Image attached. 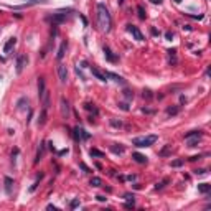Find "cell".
<instances>
[{
    "label": "cell",
    "mask_w": 211,
    "mask_h": 211,
    "mask_svg": "<svg viewBox=\"0 0 211 211\" xmlns=\"http://www.w3.org/2000/svg\"><path fill=\"white\" fill-rule=\"evenodd\" d=\"M97 23H99V28L101 31H111V26H112V18H111V13H109L106 4L99 2L97 4Z\"/></svg>",
    "instance_id": "obj_1"
},
{
    "label": "cell",
    "mask_w": 211,
    "mask_h": 211,
    "mask_svg": "<svg viewBox=\"0 0 211 211\" xmlns=\"http://www.w3.org/2000/svg\"><path fill=\"white\" fill-rule=\"evenodd\" d=\"M157 140H158V137L152 134V135H145V137H135V139H132V144L135 147H150Z\"/></svg>",
    "instance_id": "obj_2"
},
{
    "label": "cell",
    "mask_w": 211,
    "mask_h": 211,
    "mask_svg": "<svg viewBox=\"0 0 211 211\" xmlns=\"http://www.w3.org/2000/svg\"><path fill=\"white\" fill-rule=\"evenodd\" d=\"M68 12H71V10H59V12L53 13L50 17H46V20L51 21L53 25H61V23H64L68 20Z\"/></svg>",
    "instance_id": "obj_3"
},
{
    "label": "cell",
    "mask_w": 211,
    "mask_h": 211,
    "mask_svg": "<svg viewBox=\"0 0 211 211\" xmlns=\"http://www.w3.org/2000/svg\"><path fill=\"white\" fill-rule=\"evenodd\" d=\"M125 30H127L129 33H130L134 38H135L137 41H144V35H142V31H140L139 28H137L135 25H132V23H129V25H125Z\"/></svg>",
    "instance_id": "obj_4"
},
{
    "label": "cell",
    "mask_w": 211,
    "mask_h": 211,
    "mask_svg": "<svg viewBox=\"0 0 211 211\" xmlns=\"http://www.w3.org/2000/svg\"><path fill=\"white\" fill-rule=\"evenodd\" d=\"M73 132H74V139L76 140H87V139L91 137V134H87L86 130H84L83 127H79V125L73 130Z\"/></svg>",
    "instance_id": "obj_5"
},
{
    "label": "cell",
    "mask_w": 211,
    "mask_h": 211,
    "mask_svg": "<svg viewBox=\"0 0 211 211\" xmlns=\"http://www.w3.org/2000/svg\"><path fill=\"white\" fill-rule=\"evenodd\" d=\"M59 106H61V116L64 119H69V104H68V101L64 97L59 99Z\"/></svg>",
    "instance_id": "obj_6"
},
{
    "label": "cell",
    "mask_w": 211,
    "mask_h": 211,
    "mask_svg": "<svg viewBox=\"0 0 211 211\" xmlns=\"http://www.w3.org/2000/svg\"><path fill=\"white\" fill-rule=\"evenodd\" d=\"M26 63H28V58H26V54H20L17 58V73L20 74L21 71H23V68L26 66Z\"/></svg>",
    "instance_id": "obj_7"
},
{
    "label": "cell",
    "mask_w": 211,
    "mask_h": 211,
    "mask_svg": "<svg viewBox=\"0 0 211 211\" xmlns=\"http://www.w3.org/2000/svg\"><path fill=\"white\" fill-rule=\"evenodd\" d=\"M15 45H17V38H15V36L9 38V40H7V43L4 45V53H5V54L12 53V50L15 48Z\"/></svg>",
    "instance_id": "obj_8"
},
{
    "label": "cell",
    "mask_w": 211,
    "mask_h": 211,
    "mask_svg": "<svg viewBox=\"0 0 211 211\" xmlns=\"http://www.w3.org/2000/svg\"><path fill=\"white\" fill-rule=\"evenodd\" d=\"M102 51H104V56H106V59H109L111 63H117V61H119V56L112 53L109 46H104V48H102Z\"/></svg>",
    "instance_id": "obj_9"
},
{
    "label": "cell",
    "mask_w": 211,
    "mask_h": 211,
    "mask_svg": "<svg viewBox=\"0 0 211 211\" xmlns=\"http://www.w3.org/2000/svg\"><path fill=\"white\" fill-rule=\"evenodd\" d=\"M58 76H59V81H61L63 84L68 81V69H66L64 64H59L58 66Z\"/></svg>",
    "instance_id": "obj_10"
},
{
    "label": "cell",
    "mask_w": 211,
    "mask_h": 211,
    "mask_svg": "<svg viewBox=\"0 0 211 211\" xmlns=\"http://www.w3.org/2000/svg\"><path fill=\"white\" fill-rule=\"evenodd\" d=\"M104 74H106V78H111L112 81H116L117 84H125V79L122 78V76L116 74V73H111V71H106Z\"/></svg>",
    "instance_id": "obj_11"
},
{
    "label": "cell",
    "mask_w": 211,
    "mask_h": 211,
    "mask_svg": "<svg viewBox=\"0 0 211 211\" xmlns=\"http://www.w3.org/2000/svg\"><path fill=\"white\" fill-rule=\"evenodd\" d=\"M91 73H92V74H94L97 79H99V81H102V83H106V81H107V79H106V74H104V73H101L97 68L91 66Z\"/></svg>",
    "instance_id": "obj_12"
},
{
    "label": "cell",
    "mask_w": 211,
    "mask_h": 211,
    "mask_svg": "<svg viewBox=\"0 0 211 211\" xmlns=\"http://www.w3.org/2000/svg\"><path fill=\"white\" fill-rule=\"evenodd\" d=\"M132 158L137 162V163H140V165H144V163H147V157L145 155H142V153H139V152H135V153H132Z\"/></svg>",
    "instance_id": "obj_13"
},
{
    "label": "cell",
    "mask_w": 211,
    "mask_h": 211,
    "mask_svg": "<svg viewBox=\"0 0 211 211\" xmlns=\"http://www.w3.org/2000/svg\"><path fill=\"white\" fill-rule=\"evenodd\" d=\"M46 91V86H45V78H38V96H40V97H41L43 96V92Z\"/></svg>",
    "instance_id": "obj_14"
},
{
    "label": "cell",
    "mask_w": 211,
    "mask_h": 211,
    "mask_svg": "<svg viewBox=\"0 0 211 211\" xmlns=\"http://www.w3.org/2000/svg\"><path fill=\"white\" fill-rule=\"evenodd\" d=\"M5 193L7 195H12V185H13V180L10 177H5Z\"/></svg>",
    "instance_id": "obj_15"
},
{
    "label": "cell",
    "mask_w": 211,
    "mask_h": 211,
    "mask_svg": "<svg viewBox=\"0 0 211 211\" xmlns=\"http://www.w3.org/2000/svg\"><path fill=\"white\" fill-rule=\"evenodd\" d=\"M167 53H168V61H170V64H177V50H175V48H172V50H168Z\"/></svg>",
    "instance_id": "obj_16"
},
{
    "label": "cell",
    "mask_w": 211,
    "mask_h": 211,
    "mask_svg": "<svg viewBox=\"0 0 211 211\" xmlns=\"http://www.w3.org/2000/svg\"><path fill=\"white\" fill-rule=\"evenodd\" d=\"M66 48H68V43H66V41H63L61 46H59V50H58V54H56V58H58V59H63V58H64V51H66Z\"/></svg>",
    "instance_id": "obj_17"
},
{
    "label": "cell",
    "mask_w": 211,
    "mask_h": 211,
    "mask_svg": "<svg viewBox=\"0 0 211 211\" xmlns=\"http://www.w3.org/2000/svg\"><path fill=\"white\" fill-rule=\"evenodd\" d=\"M210 190H211V185H208V183H200L198 185V191L200 193H203V195L210 193Z\"/></svg>",
    "instance_id": "obj_18"
},
{
    "label": "cell",
    "mask_w": 211,
    "mask_h": 211,
    "mask_svg": "<svg viewBox=\"0 0 211 211\" xmlns=\"http://www.w3.org/2000/svg\"><path fill=\"white\" fill-rule=\"evenodd\" d=\"M170 153H172V145L167 144L165 147H163V149L160 150V153H158V155H160V157H168Z\"/></svg>",
    "instance_id": "obj_19"
},
{
    "label": "cell",
    "mask_w": 211,
    "mask_h": 211,
    "mask_svg": "<svg viewBox=\"0 0 211 211\" xmlns=\"http://www.w3.org/2000/svg\"><path fill=\"white\" fill-rule=\"evenodd\" d=\"M111 150H112V152H114V153H119V155H122V153H124V147H122V145H117V144H112L111 145Z\"/></svg>",
    "instance_id": "obj_20"
},
{
    "label": "cell",
    "mask_w": 211,
    "mask_h": 211,
    "mask_svg": "<svg viewBox=\"0 0 211 211\" xmlns=\"http://www.w3.org/2000/svg\"><path fill=\"white\" fill-rule=\"evenodd\" d=\"M41 178H43V173H40V175H38V178L35 180V183H33V185H31V186L28 188V191H30V193H33V191L38 188V185H40V180H41Z\"/></svg>",
    "instance_id": "obj_21"
},
{
    "label": "cell",
    "mask_w": 211,
    "mask_h": 211,
    "mask_svg": "<svg viewBox=\"0 0 211 211\" xmlns=\"http://www.w3.org/2000/svg\"><path fill=\"white\" fill-rule=\"evenodd\" d=\"M46 124V109H43L41 114H40V119H38V125L41 127V125Z\"/></svg>",
    "instance_id": "obj_22"
},
{
    "label": "cell",
    "mask_w": 211,
    "mask_h": 211,
    "mask_svg": "<svg viewBox=\"0 0 211 211\" xmlns=\"http://www.w3.org/2000/svg\"><path fill=\"white\" fill-rule=\"evenodd\" d=\"M89 155H91V157L102 158L104 157V152H101V150H97V149H91V150H89Z\"/></svg>",
    "instance_id": "obj_23"
},
{
    "label": "cell",
    "mask_w": 211,
    "mask_h": 211,
    "mask_svg": "<svg viewBox=\"0 0 211 211\" xmlns=\"http://www.w3.org/2000/svg\"><path fill=\"white\" fill-rule=\"evenodd\" d=\"M89 183H91V186H96V188H97V186H102V180H101L99 177H92Z\"/></svg>",
    "instance_id": "obj_24"
},
{
    "label": "cell",
    "mask_w": 211,
    "mask_h": 211,
    "mask_svg": "<svg viewBox=\"0 0 211 211\" xmlns=\"http://www.w3.org/2000/svg\"><path fill=\"white\" fill-rule=\"evenodd\" d=\"M178 112H180V106H173V107L167 109V114H168V116H177Z\"/></svg>",
    "instance_id": "obj_25"
},
{
    "label": "cell",
    "mask_w": 211,
    "mask_h": 211,
    "mask_svg": "<svg viewBox=\"0 0 211 211\" xmlns=\"http://www.w3.org/2000/svg\"><path fill=\"white\" fill-rule=\"evenodd\" d=\"M43 153H45V144H41V147H40V150H38V153H36V158H35V163H38V162L41 160Z\"/></svg>",
    "instance_id": "obj_26"
},
{
    "label": "cell",
    "mask_w": 211,
    "mask_h": 211,
    "mask_svg": "<svg viewBox=\"0 0 211 211\" xmlns=\"http://www.w3.org/2000/svg\"><path fill=\"white\" fill-rule=\"evenodd\" d=\"M137 12H139V18H140V20H145V10H144V7H142V5H139V7H137Z\"/></svg>",
    "instance_id": "obj_27"
},
{
    "label": "cell",
    "mask_w": 211,
    "mask_h": 211,
    "mask_svg": "<svg viewBox=\"0 0 211 211\" xmlns=\"http://www.w3.org/2000/svg\"><path fill=\"white\" fill-rule=\"evenodd\" d=\"M168 182H170L168 178H165V180H162L160 183H157V185H155V190H162V188H163V186H165Z\"/></svg>",
    "instance_id": "obj_28"
},
{
    "label": "cell",
    "mask_w": 211,
    "mask_h": 211,
    "mask_svg": "<svg viewBox=\"0 0 211 211\" xmlns=\"http://www.w3.org/2000/svg\"><path fill=\"white\" fill-rule=\"evenodd\" d=\"M84 107H86L87 111H92L94 114H97V109L94 107V104H91V102H86V104H84Z\"/></svg>",
    "instance_id": "obj_29"
},
{
    "label": "cell",
    "mask_w": 211,
    "mask_h": 211,
    "mask_svg": "<svg viewBox=\"0 0 211 211\" xmlns=\"http://www.w3.org/2000/svg\"><path fill=\"white\" fill-rule=\"evenodd\" d=\"M23 104H28V99H26V97H21V99L18 101V102H17V107L21 109V107H23Z\"/></svg>",
    "instance_id": "obj_30"
},
{
    "label": "cell",
    "mask_w": 211,
    "mask_h": 211,
    "mask_svg": "<svg viewBox=\"0 0 211 211\" xmlns=\"http://www.w3.org/2000/svg\"><path fill=\"white\" fill-rule=\"evenodd\" d=\"M124 96H125V99H129V101L134 99V92L129 91V89H125V91H124Z\"/></svg>",
    "instance_id": "obj_31"
},
{
    "label": "cell",
    "mask_w": 211,
    "mask_h": 211,
    "mask_svg": "<svg viewBox=\"0 0 211 211\" xmlns=\"http://www.w3.org/2000/svg\"><path fill=\"white\" fill-rule=\"evenodd\" d=\"M79 206V200H73V201L69 203V208L71 210H74V208H78Z\"/></svg>",
    "instance_id": "obj_32"
},
{
    "label": "cell",
    "mask_w": 211,
    "mask_h": 211,
    "mask_svg": "<svg viewBox=\"0 0 211 211\" xmlns=\"http://www.w3.org/2000/svg\"><path fill=\"white\" fill-rule=\"evenodd\" d=\"M182 165H183V160H173V162H172V167H173V168L182 167Z\"/></svg>",
    "instance_id": "obj_33"
},
{
    "label": "cell",
    "mask_w": 211,
    "mask_h": 211,
    "mask_svg": "<svg viewBox=\"0 0 211 211\" xmlns=\"http://www.w3.org/2000/svg\"><path fill=\"white\" fill-rule=\"evenodd\" d=\"M111 125H114V127H120L122 122H120V120H116V119H111Z\"/></svg>",
    "instance_id": "obj_34"
},
{
    "label": "cell",
    "mask_w": 211,
    "mask_h": 211,
    "mask_svg": "<svg viewBox=\"0 0 211 211\" xmlns=\"http://www.w3.org/2000/svg\"><path fill=\"white\" fill-rule=\"evenodd\" d=\"M124 198L127 200V201L134 203V195H130V193H125V195H124Z\"/></svg>",
    "instance_id": "obj_35"
},
{
    "label": "cell",
    "mask_w": 211,
    "mask_h": 211,
    "mask_svg": "<svg viewBox=\"0 0 211 211\" xmlns=\"http://www.w3.org/2000/svg\"><path fill=\"white\" fill-rule=\"evenodd\" d=\"M48 0H28V4H46Z\"/></svg>",
    "instance_id": "obj_36"
},
{
    "label": "cell",
    "mask_w": 211,
    "mask_h": 211,
    "mask_svg": "<svg viewBox=\"0 0 211 211\" xmlns=\"http://www.w3.org/2000/svg\"><path fill=\"white\" fill-rule=\"evenodd\" d=\"M119 107L122 109V111H129V106L125 102H119Z\"/></svg>",
    "instance_id": "obj_37"
},
{
    "label": "cell",
    "mask_w": 211,
    "mask_h": 211,
    "mask_svg": "<svg viewBox=\"0 0 211 211\" xmlns=\"http://www.w3.org/2000/svg\"><path fill=\"white\" fill-rule=\"evenodd\" d=\"M144 97H147V99H152V91H144Z\"/></svg>",
    "instance_id": "obj_38"
},
{
    "label": "cell",
    "mask_w": 211,
    "mask_h": 211,
    "mask_svg": "<svg viewBox=\"0 0 211 211\" xmlns=\"http://www.w3.org/2000/svg\"><path fill=\"white\" fill-rule=\"evenodd\" d=\"M195 173H196V175H205V173H206V170H205V168H200V170H195Z\"/></svg>",
    "instance_id": "obj_39"
},
{
    "label": "cell",
    "mask_w": 211,
    "mask_h": 211,
    "mask_svg": "<svg viewBox=\"0 0 211 211\" xmlns=\"http://www.w3.org/2000/svg\"><path fill=\"white\" fill-rule=\"evenodd\" d=\"M79 167H81V168H83L84 172H87V173L91 172V168H89V167H86V165H84V163H79Z\"/></svg>",
    "instance_id": "obj_40"
},
{
    "label": "cell",
    "mask_w": 211,
    "mask_h": 211,
    "mask_svg": "<svg viewBox=\"0 0 211 211\" xmlns=\"http://www.w3.org/2000/svg\"><path fill=\"white\" fill-rule=\"evenodd\" d=\"M165 38H167V40H172V38H173V33H172V31H167V33H165Z\"/></svg>",
    "instance_id": "obj_41"
},
{
    "label": "cell",
    "mask_w": 211,
    "mask_h": 211,
    "mask_svg": "<svg viewBox=\"0 0 211 211\" xmlns=\"http://www.w3.org/2000/svg\"><path fill=\"white\" fill-rule=\"evenodd\" d=\"M142 112H145V114H153L152 109H145V107H142Z\"/></svg>",
    "instance_id": "obj_42"
},
{
    "label": "cell",
    "mask_w": 211,
    "mask_h": 211,
    "mask_svg": "<svg viewBox=\"0 0 211 211\" xmlns=\"http://www.w3.org/2000/svg\"><path fill=\"white\" fill-rule=\"evenodd\" d=\"M96 198H97V201H106V200H107V198H104L102 195H97V196H96Z\"/></svg>",
    "instance_id": "obj_43"
},
{
    "label": "cell",
    "mask_w": 211,
    "mask_h": 211,
    "mask_svg": "<svg viewBox=\"0 0 211 211\" xmlns=\"http://www.w3.org/2000/svg\"><path fill=\"white\" fill-rule=\"evenodd\" d=\"M46 208H48V210H53V211H58V208H56V206H53V205H48Z\"/></svg>",
    "instance_id": "obj_44"
},
{
    "label": "cell",
    "mask_w": 211,
    "mask_h": 211,
    "mask_svg": "<svg viewBox=\"0 0 211 211\" xmlns=\"http://www.w3.org/2000/svg\"><path fill=\"white\" fill-rule=\"evenodd\" d=\"M81 20H83L84 26H87V20H86V17H83V15H81Z\"/></svg>",
    "instance_id": "obj_45"
},
{
    "label": "cell",
    "mask_w": 211,
    "mask_h": 211,
    "mask_svg": "<svg viewBox=\"0 0 211 211\" xmlns=\"http://www.w3.org/2000/svg\"><path fill=\"white\" fill-rule=\"evenodd\" d=\"M64 153H68V149H64V150H59V155H64Z\"/></svg>",
    "instance_id": "obj_46"
},
{
    "label": "cell",
    "mask_w": 211,
    "mask_h": 211,
    "mask_svg": "<svg viewBox=\"0 0 211 211\" xmlns=\"http://www.w3.org/2000/svg\"><path fill=\"white\" fill-rule=\"evenodd\" d=\"M152 4H158V5H160V4H162V0H152Z\"/></svg>",
    "instance_id": "obj_47"
},
{
    "label": "cell",
    "mask_w": 211,
    "mask_h": 211,
    "mask_svg": "<svg viewBox=\"0 0 211 211\" xmlns=\"http://www.w3.org/2000/svg\"><path fill=\"white\" fill-rule=\"evenodd\" d=\"M122 4H124V0H119V5H122Z\"/></svg>",
    "instance_id": "obj_48"
},
{
    "label": "cell",
    "mask_w": 211,
    "mask_h": 211,
    "mask_svg": "<svg viewBox=\"0 0 211 211\" xmlns=\"http://www.w3.org/2000/svg\"><path fill=\"white\" fill-rule=\"evenodd\" d=\"M173 2H177V4H180V2H182V0H173Z\"/></svg>",
    "instance_id": "obj_49"
}]
</instances>
